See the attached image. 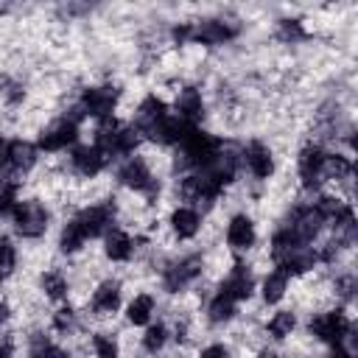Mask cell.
I'll use <instances>...</instances> for the list:
<instances>
[{
    "label": "cell",
    "instance_id": "28",
    "mask_svg": "<svg viewBox=\"0 0 358 358\" xmlns=\"http://www.w3.org/2000/svg\"><path fill=\"white\" fill-rule=\"evenodd\" d=\"M296 327V316L291 313V310H280V313H274L271 319H268V336L271 338H285V336H291V330Z\"/></svg>",
    "mask_w": 358,
    "mask_h": 358
},
{
    "label": "cell",
    "instance_id": "30",
    "mask_svg": "<svg viewBox=\"0 0 358 358\" xmlns=\"http://www.w3.org/2000/svg\"><path fill=\"white\" fill-rule=\"evenodd\" d=\"M165 338H168L165 324H151V327L145 330V336H143V347H145L148 352H159L162 344H165Z\"/></svg>",
    "mask_w": 358,
    "mask_h": 358
},
{
    "label": "cell",
    "instance_id": "24",
    "mask_svg": "<svg viewBox=\"0 0 358 358\" xmlns=\"http://www.w3.org/2000/svg\"><path fill=\"white\" fill-rule=\"evenodd\" d=\"M285 288H288V274H285L282 268H274V271L266 277V282H263V299H266L268 305H274V302H280V299L285 296Z\"/></svg>",
    "mask_w": 358,
    "mask_h": 358
},
{
    "label": "cell",
    "instance_id": "43",
    "mask_svg": "<svg viewBox=\"0 0 358 358\" xmlns=\"http://www.w3.org/2000/svg\"><path fill=\"white\" fill-rule=\"evenodd\" d=\"M260 358H280V355H277V352H263Z\"/></svg>",
    "mask_w": 358,
    "mask_h": 358
},
{
    "label": "cell",
    "instance_id": "42",
    "mask_svg": "<svg viewBox=\"0 0 358 358\" xmlns=\"http://www.w3.org/2000/svg\"><path fill=\"white\" fill-rule=\"evenodd\" d=\"M0 358H11V344H3L0 347Z\"/></svg>",
    "mask_w": 358,
    "mask_h": 358
},
{
    "label": "cell",
    "instance_id": "39",
    "mask_svg": "<svg viewBox=\"0 0 358 358\" xmlns=\"http://www.w3.org/2000/svg\"><path fill=\"white\" fill-rule=\"evenodd\" d=\"M330 358H352V352H350V350H344L341 344H336V347H333V352H330Z\"/></svg>",
    "mask_w": 358,
    "mask_h": 358
},
{
    "label": "cell",
    "instance_id": "35",
    "mask_svg": "<svg viewBox=\"0 0 358 358\" xmlns=\"http://www.w3.org/2000/svg\"><path fill=\"white\" fill-rule=\"evenodd\" d=\"M14 204H17V182L0 179V215H6Z\"/></svg>",
    "mask_w": 358,
    "mask_h": 358
},
{
    "label": "cell",
    "instance_id": "21",
    "mask_svg": "<svg viewBox=\"0 0 358 358\" xmlns=\"http://www.w3.org/2000/svg\"><path fill=\"white\" fill-rule=\"evenodd\" d=\"M117 308H120V285L112 282V280L101 282L95 288V294H92V310L106 316V313H115Z\"/></svg>",
    "mask_w": 358,
    "mask_h": 358
},
{
    "label": "cell",
    "instance_id": "19",
    "mask_svg": "<svg viewBox=\"0 0 358 358\" xmlns=\"http://www.w3.org/2000/svg\"><path fill=\"white\" fill-rule=\"evenodd\" d=\"M255 224H252V218L249 215H232V221L227 224V243L232 246V249H238V252H243V249H249L252 243H255Z\"/></svg>",
    "mask_w": 358,
    "mask_h": 358
},
{
    "label": "cell",
    "instance_id": "38",
    "mask_svg": "<svg viewBox=\"0 0 358 358\" xmlns=\"http://www.w3.org/2000/svg\"><path fill=\"white\" fill-rule=\"evenodd\" d=\"M201 358H229V350L224 344H213V347H207L201 352Z\"/></svg>",
    "mask_w": 358,
    "mask_h": 358
},
{
    "label": "cell",
    "instance_id": "5",
    "mask_svg": "<svg viewBox=\"0 0 358 358\" xmlns=\"http://www.w3.org/2000/svg\"><path fill=\"white\" fill-rule=\"evenodd\" d=\"M308 330H310V336H316L319 341L336 347V344H341V341L350 336V319H347L344 310H327V313L313 316L310 324H308Z\"/></svg>",
    "mask_w": 358,
    "mask_h": 358
},
{
    "label": "cell",
    "instance_id": "17",
    "mask_svg": "<svg viewBox=\"0 0 358 358\" xmlns=\"http://www.w3.org/2000/svg\"><path fill=\"white\" fill-rule=\"evenodd\" d=\"M70 162H73V168H76L81 176H95V173H101V171L106 168L109 159L103 157L101 148H95V145H81V148L73 151Z\"/></svg>",
    "mask_w": 358,
    "mask_h": 358
},
{
    "label": "cell",
    "instance_id": "31",
    "mask_svg": "<svg viewBox=\"0 0 358 358\" xmlns=\"http://www.w3.org/2000/svg\"><path fill=\"white\" fill-rule=\"evenodd\" d=\"M14 263H17V252H14L11 241L0 238V280H6L14 271Z\"/></svg>",
    "mask_w": 358,
    "mask_h": 358
},
{
    "label": "cell",
    "instance_id": "29",
    "mask_svg": "<svg viewBox=\"0 0 358 358\" xmlns=\"http://www.w3.org/2000/svg\"><path fill=\"white\" fill-rule=\"evenodd\" d=\"M39 282H42V291H45L50 299H62V296L67 294V280H64V274H62V271H56V268L45 271Z\"/></svg>",
    "mask_w": 358,
    "mask_h": 358
},
{
    "label": "cell",
    "instance_id": "25",
    "mask_svg": "<svg viewBox=\"0 0 358 358\" xmlns=\"http://www.w3.org/2000/svg\"><path fill=\"white\" fill-rule=\"evenodd\" d=\"M151 313H154V299H151L148 294L134 296V299L129 302V308H126V316H129L131 324H145V322L151 319Z\"/></svg>",
    "mask_w": 358,
    "mask_h": 358
},
{
    "label": "cell",
    "instance_id": "18",
    "mask_svg": "<svg viewBox=\"0 0 358 358\" xmlns=\"http://www.w3.org/2000/svg\"><path fill=\"white\" fill-rule=\"evenodd\" d=\"M243 162H246V168H249L257 179H266V176H271V171H274V157H271V151H268L263 143H257V140L243 148Z\"/></svg>",
    "mask_w": 358,
    "mask_h": 358
},
{
    "label": "cell",
    "instance_id": "20",
    "mask_svg": "<svg viewBox=\"0 0 358 358\" xmlns=\"http://www.w3.org/2000/svg\"><path fill=\"white\" fill-rule=\"evenodd\" d=\"M6 162L11 165L14 173H25V171H31L34 162H36V145H31V143H25V140H14V143H8Z\"/></svg>",
    "mask_w": 358,
    "mask_h": 358
},
{
    "label": "cell",
    "instance_id": "12",
    "mask_svg": "<svg viewBox=\"0 0 358 358\" xmlns=\"http://www.w3.org/2000/svg\"><path fill=\"white\" fill-rule=\"evenodd\" d=\"M76 137H78V123L64 115V117H59L56 123H50V126L39 134V145H36V148H42V151H62V148L73 145Z\"/></svg>",
    "mask_w": 358,
    "mask_h": 358
},
{
    "label": "cell",
    "instance_id": "15",
    "mask_svg": "<svg viewBox=\"0 0 358 358\" xmlns=\"http://www.w3.org/2000/svg\"><path fill=\"white\" fill-rule=\"evenodd\" d=\"M165 103L157 98V95H148L140 106H137V115H134V129L140 131V134H151L162 120H165Z\"/></svg>",
    "mask_w": 358,
    "mask_h": 358
},
{
    "label": "cell",
    "instance_id": "2",
    "mask_svg": "<svg viewBox=\"0 0 358 358\" xmlns=\"http://www.w3.org/2000/svg\"><path fill=\"white\" fill-rule=\"evenodd\" d=\"M140 143V131L134 126H123L112 117L106 120H98V129H95V148L103 151L106 159L112 157H120V154H131Z\"/></svg>",
    "mask_w": 358,
    "mask_h": 358
},
{
    "label": "cell",
    "instance_id": "37",
    "mask_svg": "<svg viewBox=\"0 0 358 358\" xmlns=\"http://www.w3.org/2000/svg\"><path fill=\"white\" fill-rule=\"evenodd\" d=\"M336 288H338V294H341L344 299H350V296H352V291H355V277H350V274H347V277H341V280L336 282Z\"/></svg>",
    "mask_w": 358,
    "mask_h": 358
},
{
    "label": "cell",
    "instance_id": "36",
    "mask_svg": "<svg viewBox=\"0 0 358 358\" xmlns=\"http://www.w3.org/2000/svg\"><path fill=\"white\" fill-rule=\"evenodd\" d=\"M73 324H76V313H73L70 305H67V308H59V310L53 313V327H56V330L64 333V330H70Z\"/></svg>",
    "mask_w": 358,
    "mask_h": 358
},
{
    "label": "cell",
    "instance_id": "1",
    "mask_svg": "<svg viewBox=\"0 0 358 358\" xmlns=\"http://www.w3.org/2000/svg\"><path fill=\"white\" fill-rule=\"evenodd\" d=\"M115 224V204L112 201H103V204H92L87 210H81L64 229H62V238H59V246L62 252H76L81 249L90 238H98V235H106Z\"/></svg>",
    "mask_w": 358,
    "mask_h": 358
},
{
    "label": "cell",
    "instance_id": "34",
    "mask_svg": "<svg viewBox=\"0 0 358 358\" xmlns=\"http://www.w3.org/2000/svg\"><path fill=\"white\" fill-rule=\"evenodd\" d=\"M31 358H67V352H64V350H59L56 344H50L48 338H34Z\"/></svg>",
    "mask_w": 358,
    "mask_h": 358
},
{
    "label": "cell",
    "instance_id": "4",
    "mask_svg": "<svg viewBox=\"0 0 358 358\" xmlns=\"http://www.w3.org/2000/svg\"><path fill=\"white\" fill-rule=\"evenodd\" d=\"M11 218H14V229L17 235L22 238H39L45 229H48V210L42 201L36 199H25V201H17L11 207Z\"/></svg>",
    "mask_w": 358,
    "mask_h": 358
},
{
    "label": "cell",
    "instance_id": "26",
    "mask_svg": "<svg viewBox=\"0 0 358 358\" xmlns=\"http://www.w3.org/2000/svg\"><path fill=\"white\" fill-rule=\"evenodd\" d=\"M235 305H238V302H232V299H227V296L215 294V296H213V302L207 305V316H210V322H213V324L229 322V319L235 316Z\"/></svg>",
    "mask_w": 358,
    "mask_h": 358
},
{
    "label": "cell",
    "instance_id": "33",
    "mask_svg": "<svg viewBox=\"0 0 358 358\" xmlns=\"http://www.w3.org/2000/svg\"><path fill=\"white\" fill-rule=\"evenodd\" d=\"M92 350H95L98 358H117V344H115V338L106 336V333L92 336Z\"/></svg>",
    "mask_w": 358,
    "mask_h": 358
},
{
    "label": "cell",
    "instance_id": "22",
    "mask_svg": "<svg viewBox=\"0 0 358 358\" xmlns=\"http://www.w3.org/2000/svg\"><path fill=\"white\" fill-rule=\"evenodd\" d=\"M199 227H201V218H199V213L193 210V207H176L173 213H171V229L179 235V238H193L196 232H199Z\"/></svg>",
    "mask_w": 358,
    "mask_h": 358
},
{
    "label": "cell",
    "instance_id": "16",
    "mask_svg": "<svg viewBox=\"0 0 358 358\" xmlns=\"http://www.w3.org/2000/svg\"><path fill=\"white\" fill-rule=\"evenodd\" d=\"M176 117L185 120L193 129L204 117V101H201V92L196 87H187V90L179 92V98H176Z\"/></svg>",
    "mask_w": 358,
    "mask_h": 358
},
{
    "label": "cell",
    "instance_id": "10",
    "mask_svg": "<svg viewBox=\"0 0 358 358\" xmlns=\"http://www.w3.org/2000/svg\"><path fill=\"white\" fill-rule=\"evenodd\" d=\"M238 36V25L229 20H201L190 25V39L201 45H224Z\"/></svg>",
    "mask_w": 358,
    "mask_h": 358
},
{
    "label": "cell",
    "instance_id": "23",
    "mask_svg": "<svg viewBox=\"0 0 358 358\" xmlns=\"http://www.w3.org/2000/svg\"><path fill=\"white\" fill-rule=\"evenodd\" d=\"M131 252H134V241L126 232H120V229H109L106 232V257L123 263V260L131 257Z\"/></svg>",
    "mask_w": 358,
    "mask_h": 358
},
{
    "label": "cell",
    "instance_id": "41",
    "mask_svg": "<svg viewBox=\"0 0 358 358\" xmlns=\"http://www.w3.org/2000/svg\"><path fill=\"white\" fill-rule=\"evenodd\" d=\"M6 319H8V305H6V302H0V324H3Z\"/></svg>",
    "mask_w": 358,
    "mask_h": 358
},
{
    "label": "cell",
    "instance_id": "13",
    "mask_svg": "<svg viewBox=\"0 0 358 358\" xmlns=\"http://www.w3.org/2000/svg\"><path fill=\"white\" fill-rule=\"evenodd\" d=\"M179 193H182L185 201H193V204H210V201H215V196L221 193V187H218L204 171H196V173H190V176L182 179Z\"/></svg>",
    "mask_w": 358,
    "mask_h": 358
},
{
    "label": "cell",
    "instance_id": "7",
    "mask_svg": "<svg viewBox=\"0 0 358 358\" xmlns=\"http://www.w3.org/2000/svg\"><path fill=\"white\" fill-rule=\"evenodd\" d=\"M117 179H120L126 187L137 190V193H145V196H154V193H159V182L151 176L148 165H145L140 157H131V159H126V162L120 165V171H117Z\"/></svg>",
    "mask_w": 358,
    "mask_h": 358
},
{
    "label": "cell",
    "instance_id": "11",
    "mask_svg": "<svg viewBox=\"0 0 358 358\" xmlns=\"http://www.w3.org/2000/svg\"><path fill=\"white\" fill-rule=\"evenodd\" d=\"M296 168H299V179H302V185H305L308 190L319 187L322 179H324V151H322V145H316V143L305 145V148L299 151Z\"/></svg>",
    "mask_w": 358,
    "mask_h": 358
},
{
    "label": "cell",
    "instance_id": "27",
    "mask_svg": "<svg viewBox=\"0 0 358 358\" xmlns=\"http://www.w3.org/2000/svg\"><path fill=\"white\" fill-rule=\"evenodd\" d=\"M352 173L350 157L341 154H324V179H347Z\"/></svg>",
    "mask_w": 358,
    "mask_h": 358
},
{
    "label": "cell",
    "instance_id": "32",
    "mask_svg": "<svg viewBox=\"0 0 358 358\" xmlns=\"http://www.w3.org/2000/svg\"><path fill=\"white\" fill-rule=\"evenodd\" d=\"M277 36L282 42H299V39H305V28L299 20H282L277 28Z\"/></svg>",
    "mask_w": 358,
    "mask_h": 358
},
{
    "label": "cell",
    "instance_id": "3",
    "mask_svg": "<svg viewBox=\"0 0 358 358\" xmlns=\"http://www.w3.org/2000/svg\"><path fill=\"white\" fill-rule=\"evenodd\" d=\"M221 148H224V145H221L218 137H213V134H207V131H201V129H193V131H187V137L179 143L176 165H179V168H196V171H201V168H207V165L218 157Z\"/></svg>",
    "mask_w": 358,
    "mask_h": 358
},
{
    "label": "cell",
    "instance_id": "8",
    "mask_svg": "<svg viewBox=\"0 0 358 358\" xmlns=\"http://www.w3.org/2000/svg\"><path fill=\"white\" fill-rule=\"evenodd\" d=\"M199 274H201V257H199V255H187V257H182V260H176V263H171V266L165 268L162 285H165V291L179 294V291L187 288Z\"/></svg>",
    "mask_w": 358,
    "mask_h": 358
},
{
    "label": "cell",
    "instance_id": "6",
    "mask_svg": "<svg viewBox=\"0 0 358 358\" xmlns=\"http://www.w3.org/2000/svg\"><path fill=\"white\" fill-rule=\"evenodd\" d=\"M117 95H120V92H117V87H112V84L90 87V90H84V95H81V101H78L76 106H78L81 115L106 120V117H112V109H115V103H117Z\"/></svg>",
    "mask_w": 358,
    "mask_h": 358
},
{
    "label": "cell",
    "instance_id": "14",
    "mask_svg": "<svg viewBox=\"0 0 358 358\" xmlns=\"http://www.w3.org/2000/svg\"><path fill=\"white\" fill-rule=\"evenodd\" d=\"M252 291H255V277H252L249 266H243V263H235L232 271L227 274V280H224L221 288H218V294L227 296V299H232V302L249 299Z\"/></svg>",
    "mask_w": 358,
    "mask_h": 358
},
{
    "label": "cell",
    "instance_id": "40",
    "mask_svg": "<svg viewBox=\"0 0 358 358\" xmlns=\"http://www.w3.org/2000/svg\"><path fill=\"white\" fill-rule=\"evenodd\" d=\"M6 151H8V143H6V140H0V168L6 165Z\"/></svg>",
    "mask_w": 358,
    "mask_h": 358
},
{
    "label": "cell",
    "instance_id": "9",
    "mask_svg": "<svg viewBox=\"0 0 358 358\" xmlns=\"http://www.w3.org/2000/svg\"><path fill=\"white\" fill-rule=\"evenodd\" d=\"M322 224H324V218L319 215V210H316L313 204H302V207H296V210L288 215L285 229H288L291 235H296L302 243H308V241H313V238L319 235Z\"/></svg>",
    "mask_w": 358,
    "mask_h": 358
}]
</instances>
